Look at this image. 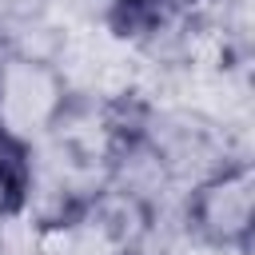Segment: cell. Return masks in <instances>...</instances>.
Wrapping results in <instances>:
<instances>
[{
    "instance_id": "obj_1",
    "label": "cell",
    "mask_w": 255,
    "mask_h": 255,
    "mask_svg": "<svg viewBox=\"0 0 255 255\" xmlns=\"http://www.w3.org/2000/svg\"><path fill=\"white\" fill-rule=\"evenodd\" d=\"M76 104L52 52L8 48L0 56V135L24 151L40 147Z\"/></svg>"
},
{
    "instance_id": "obj_2",
    "label": "cell",
    "mask_w": 255,
    "mask_h": 255,
    "mask_svg": "<svg viewBox=\"0 0 255 255\" xmlns=\"http://www.w3.org/2000/svg\"><path fill=\"white\" fill-rule=\"evenodd\" d=\"M183 227L191 243L219 251H251L255 231V167L243 155H227L183 195Z\"/></svg>"
},
{
    "instance_id": "obj_3",
    "label": "cell",
    "mask_w": 255,
    "mask_h": 255,
    "mask_svg": "<svg viewBox=\"0 0 255 255\" xmlns=\"http://www.w3.org/2000/svg\"><path fill=\"white\" fill-rule=\"evenodd\" d=\"M32 199V155L0 135V227L28 211Z\"/></svg>"
}]
</instances>
